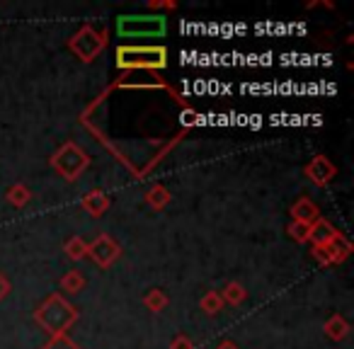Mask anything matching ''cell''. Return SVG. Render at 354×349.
<instances>
[{
    "instance_id": "cell-16",
    "label": "cell",
    "mask_w": 354,
    "mask_h": 349,
    "mask_svg": "<svg viewBox=\"0 0 354 349\" xmlns=\"http://www.w3.org/2000/svg\"><path fill=\"white\" fill-rule=\"evenodd\" d=\"M6 199H8V202H10L15 209H22V207H27V204H30L32 192H30V187H27V185L15 182V185H10V187H8Z\"/></svg>"
},
{
    "instance_id": "cell-21",
    "label": "cell",
    "mask_w": 354,
    "mask_h": 349,
    "mask_svg": "<svg viewBox=\"0 0 354 349\" xmlns=\"http://www.w3.org/2000/svg\"><path fill=\"white\" fill-rule=\"evenodd\" d=\"M41 349H80V347L68 337V334H56V337H51Z\"/></svg>"
},
{
    "instance_id": "cell-4",
    "label": "cell",
    "mask_w": 354,
    "mask_h": 349,
    "mask_svg": "<svg viewBox=\"0 0 354 349\" xmlns=\"http://www.w3.org/2000/svg\"><path fill=\"white\" fill-rule=\"evenodd\" d=\"M49 162H51V170H54L56 175H61L66 182H75V180L88 170L90 155H88L85 148L78 146V143L68 141V143H64L54 155H51Z\"/></svg>"
},
{
    "instance_id": "cell-22",
    "label": "cell",
    "mask_w": 354,
    "mask_h": 349,
    "mask_svg": "<svg viewBox=\"0 0 354 349\" xmlns=\"http://www.w3.org/2000/svg\"><path fill=\"white\" fill-rule=\"evenodd\" d=\"M313 260L318 262V265H323V267H330L333 265V257H330V252H328V247H320V245H313Z\"/></svg>"
},
{
    "instance_id": "cell-20",
    "label": "cell",
    "mask_w": 354,
    "mask_h": 349,
    "mask_svg": "<svg viewBox=\"0 0 354 349\" xmlns=\"http://www.w3.org/2000/svg\"><path fill=\"white\" fill-rule=\"evenodd\" d=\"M286 231H289V236L294 238L296 243H310V226H306V223L291 221Z\"/></svg>"
},
{
    "instance_id": "cell-7",
    "label": "cell",
    "mask_w": 354,
    "mask_h": 349,
    "mask_svg": "<svg viewBox=\"0 0 354 349\" xmlns=\"http://www.w3.org/2000/svg\"><path fill=\"white\" fill-rule=\"evenodd\" d=\"M304 175L315 185V187H328V185L335 180V175H337V167L328 160V155H315L313 160L306 162Z\"/></svg>"
},
{
    "instance_id": "cell-8",
    "label": "cell",
    "mask_w": 354,
    "mask_h": 349,
    "mask_svg": "<svg viewBox=\"0 0 354 349\" xmlns=\"http://www.w3.org/2000/svg\"><path fill=\"white\" fill-rule=\"evenodd\" d=\"M291 218L296 223H306V226H313L315 221L320 218V209L310 202L308 197H301L299 202L291 207Z\"/></svg>"
},
{
    "instance_id": "cell-12",
    "label": "cell",
    "mask_w": 354,
    "mask_h": 349,
    "mask_svg": "<svg viewBox=\"0 0 354 349\" xmlns=\"http://www.w3.org/2000/svg\"><path fill=\"white\" fill-rule=\"evenodd\" d=\"M323 332H325V337L333 339V342H342V339L349 334V323L339 313H335V315H330V318L325 320Z\"/></svg>"
},
{
    "instance_id": "cell-2",
    "label": "cell",
    "mask_w": 354,
    "mask_h": 349,
    "mask_svg": "<svg viewBox=\"0 0 354 349\" xmlns=\"http://www.w3.org/2000/svg\"><path fill=\"white\" fill-rule=\"evenodd\" d=\"M117 68L124 70H162L167 66V49L158 44H119Z\"/></svg>"
},
{
    "instance_id": "cell-19",
    "label": "cell",
    "mask_w": 354,
    "mask_h": 349,
    "mask_svg": "<svg viewBox=\"0 0 354 349\" xmlns=\"http://www.w3.org/2000/svg\"><path fill=\"white\" fill-rule=\"evenodd\" d=\"M199 308H202L207 315L221 313V310H223V301H221V296H218V291H207V294L202 296V301H199Z\"/></svg>"
},
{
    "instance_id": "cell-17",
    "label": "cell",
    "mask_w": 354,
    "mask_h": 349,
    "mask_svg": "<svg viewBox=\"0 0 354 349\" xmlns=\"http://www.w3.org/2000/svg\"><path fill=\"white\" fill-rule=\"evenodd\" d=\"M143 305H146L151 313H160V310H165L167 305H170V299H167V294L162 289H151L143 296Z\"/></svg>"
},
{
    "instance_id": "cell-27",
    "label": "cell",
    "mask_w": 354,
    "mask_h": 349,
    "mask_svg": "<svg viewBox=\"0 0 354 349\" xmlns=\"http://www.w3.org/2000/svg\"><path fill=\"white\" fill-rule=\"evenodd\" d=\"M214 349H241V347H238V344L233 342V339H223V342H218Z\"/></svg>"
},
{
    "instance_id": "cell-6",
    "label": "cell",
    "mask_w": 354,
    "mask_h": 349,
    "mask_svg": "<svg viewBox=\"0 0 354 349\" xmlns=\"http://www.w3.org/2000/svg\"><path fill=\"white\" fill-rule=\"evenodd\" d=\"M85 257H90V260L97 267H102V270H107V267H112L114 262L122 257V245H119L112 236L102 233V236H97L93 243H88V255Z\"/></svg>"
},
{
    "instance_id": "cell-9",
    "label": "cell",
    "mask_w": 354,
    "mask_h": 349,
    "mask_svg": "<svg viewBox=\"0 0 354 349\" xmlns=\"http://www.w3.org/2000/svg\"><path fill=\"white\" fill-rule=\"evenodd\" d=\"M109 194H104L102 189H93V192H88L83 197V202H80V207H83V211H88L90 216H102L104 211L109 209Z\"/></svg>"
},
{
    "instance_id": "cell-24",
    "label": "cell",
    "mask_w": 354,
    "mask_h": 349,
    "mask_svg": "<svg viewBox=\"0 0 354 349\" xmlns=\"http://www.w3.org/2000/svg\"><path fill=\"white\" fill-rule=\"evenodd\" d=\"M170 349H194V342L187 334H177V337H172Z\"/></svg>"
},
{
    "instance_id": "cell-5",
    "label": "cell",
    "mask_w": 354,
    "mask_h": 349,
    "mask_svg": "<svg viewBox=\"0 0 354 349\" xmlns=\"http://www.w3.org/2000/svg\"><path fill=\"white\" fill-rule=\"evenodd\" d=\"M107 46V32H97L93 25H85L68 39V49L83 64H93Z\"/></svg>"
},
{
    "instance_id": "cell-18",
    "label": "cell",
    "mask_w": 354,
    "mask_h": 349,
    "mask_svg": "<svg viewBox=\"0 0 354 349\" xmlns=\"http://www.w3.org/2000/svg\"><path fill=\"white\" fill-rule=\"evenodd\" d=\"M64 252H66V257H68V260L80 262L85 255H88V243H85L80 236H71L68 240H66V245H64Z\"/></svg>"
},
{
    "instance_id": "cell-15",
    "label": "cell",
    "mask_w": 354,
    "mask_h": 349,
    "mask_svg": "<svg viewBox=\"0 0 354 349\" xmlns=\"http://www.w3.org/2000/svg\"><path fill=\"white\" fill-rule=\"evenodd\" d=\"M85 284H88V281H85V276L80 270H71L61 276V291H64V294H71V296L80 294V291L85 289Z\"/></svg>"
},
{
    "instance_id": "cell-14",
    "label": "cell",
    "mask_w": 354,
    "mask_h": 349,
    "mask_svg": "<svg viewBox=\"0 0 354 349\" xmlns=\"http://www.w3.org/2000/svg\"><path fill=\"white\" fill-rule=\"evenodd\" d=\"M218 296H221L223 305H241L243 301L248 299V291H245V286L238 284V281H228V284L218 291Z\"/></svg>"
},
{
    "instance_id": "cell-11",
    "label": "cell",
    "mask_w": 354,
    "mask_h": 349,
    "mask_svg": "<svg viewBox=\"0 0 354 349\" xmlns=\"http://www.w3.org/2000/svg\"><path fill=\"white\" fill-rule=\"evenodd\" d=\"M143 199H146V204H148L151 209H156V211H162V209H165L167 204H170L172 194H170V189H167L165 185L156 182V185H151V187L146 189Z\"/></svg>"
},
{
    "instance_id": "cell-13",
    "label": "cell",
    "mask_w": 354,
    "mask_h": 349,
    "mask_svg": "<svg viewBox=\"0 0 354 349\" xmlns=\"http://www.w3.org/2000/svg\"><path fill=\"white\" fill-rule=\"evenodd\" d=\"M325 247H328L330 257H333V265H339V262H344L349 255H352V243H349L342 233H337V236L333 238V243Z\"/></svg>"
},
{
    "instance_id": "cell-25",
    "label": "cell",
    "mask_w": 354,
    "mask_h": 349,
    "mask_svg": "<svg viewBox=\"0 0 354 349\" xmlns=\"http://www.w3.org/2000/svg\"><path fill=\"white\" fill-rule=\"evenodd\" d=\"M12 291V284H10V279H8L3 272H0V301L3 299H8V294Z\"/></svg>"
},
{
    "instance_id": "cell-10",
    "label": "cell",
    "mask_w": 354,
    "mask_h": 349,
    "mask_svg": "<svg viewBox=\"0 0 354 349\" xmlns=\"http://www.w3.org/2000/svg\"><path fill=\"white\" fill-rule=\"evenodd\" d=\"M337 233L339 231L333 226V223L325 221V218L320 216L318 221H315L313 226H310V243H313V245L325 247V245H330V243H333V238L337 236Z\"/></svg>"
},
{
    "instance_id": "cell-1",
    "label": "cell",
    "mask_w": 354,
    "mask_h": 349,
    "mask_svg": "<svg viewBox=\"0 0 354 349\" xmlns=\"http://www.w3.org/2000/svg\"><path fill=\"white\" fill-rule=\"evenodd\" d=\"M75 320H78V308H75L68 299H64V294L46 296L44 303L35 310V323L39 325L44 332H49L51 337L66 334Z\"/></svg>"
},
{
    "instance_id": "cell-26",
    "label": "cell",
    "mask_w": 354,
    "mask_h": 349,
    "mask_svg": "<svg viewBox=\"0 0 354 349\" xmlns=\"http://www.w3.org/2000/svg\"><path fill=\"white\" fill-rule=\"evenodd\" d=\"M180 117H183L185 126H192V124H197V112H194V109H189V107H185Z\"/></svg>"
},
{
    "instance_id": "cell-23",
    "label": "cell",
    "mask_w": 354,
    "mask_h": 349,
    "mask_svg": "<svg viewBox=\"0 0 354 349\" xmlns=\"http://www.w3.org/2000/svg\"><path fill=\"white\" fill-rule=\"evenodd\" d=\"M148 8H151V10H156V12H165V10H175L177 8V3L175 0H151V3H148Z\"/></svg>"
},
{
    "instance_id": "cell-3",
    "label": "cell",
    "mask_w": 354,
    "mask_h": 349,
    "mask_svg": "<svg viewBox=\"0 0 354 349\" xmlns=\"http://www.w3.org/2000/svg\"><path fill=\"white\" fill-rule=\"evenodd\" d=\"M167 17L165 15H122L117 17L119 39H158L165 37Z\"/></svg>"
}]
</instances>
